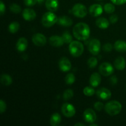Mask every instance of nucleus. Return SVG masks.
<instances>
[{
	"mask_svg": "<svg viewBox=\"0 0 126 126\" xmlns=\"http://www.w3.org/2000/svg\"><path fill=\"white\" fill-rule=\"evenodd\" d=\"M114 48L119 52H126V42L125 41L118 40L114 43Z\"/></svg>",
	"mask_w": 126,
	"mask_h": 126,
	"instance_id": "obj_22",
	"label": "nucleus"
},
{
	"mask_svg": "<svg viewBox=\"0 0 126 126\" xmlns=\"http://www.w3.org/2000/svg\"><path fill=\"white\" fill-rule=\"evenodd\" d=\"M62 36L63 39L64 43H66V44H70L73 41L72 36L70 34V33L68 31L64 32Z\"/></svg>",
	"mask_w": 126,
	"mask_h": 126,
	"instance_id": "obj_26",
	"label": "nucleus"
},
{
	"mask_svg": "<svg viewBox=\"0 0 126 126\" xmlns=\"http://www.w3.org/2000/svg\"><path fill=\"white\" fill-rule=\"evenodd\" d=\"M103 9H104V11H105L106 13L107 14H112L115 11V7L111 3L105 4Z\"/></svg>",
	"mask_w": 126,
	"mask_h": 126,
	"instance_id": "obj_28",
	"label": "nucleus"
},
{
	"mask_svg": "<svg viewBox=\"0 0 126 126\" xmlns=\"http://www.w3.org/2000/svg\"><path fill=\"white\" fill-rule=\"evenodd\" d=\"M57 23L63 27H70L73 25V20L70 17L63 16L58 17Z\"/></svg>",
	"mask_w": 126,
	"mask_h": 126,
	"instance_id": "obj_17",
	"label": "nucleus"
},
{
	"mask_svg": "<svg viewBox=\"0 0 126 126\" xmlns=\"http://www.w3.org/2000/svg\"><path fill=\"white\" fill-rule=\"evenodd\" d=\"M65 82L66 84H73L75 82V76L73 73H68L66 75L65 78Z\"/></svg>",
	"mask_w": 126,
	"mask_h": 126,
	"instance_id": "obj_30",
	"label": "nucleus"
},
{
	"mask_svg": "<svg viewBox=\"0 0 126 126\" xmlns=\"http://www.w3.org/2000/svg\"><path fill=\"white\" fill-rule=\"evenodd\" d=\"M28 47V41L24 37L19 38L16 44V49L18 52H24Z\"/></svg>",
	"mask_w": 126,
	"mask_h": 126,
	"instance_id": "obj_16",
	"label": "nucleus"
},
{
	"mask_svg": "<svg viewBox=\"0 0 126 126\" xmlns=\"http://www.w3.org/2000/svg\"><path fill=\"white\" fill-rule=\"evenodd\" d=\"M110 82L112 85H116L118 83V78L116 76H113L110 78Z\"/></svg>",
	"mask_w": 126,
	"mask_h": 126,
	"instance_id": "obj_40",
	"label": "nucleus"
},
{
	"mask_svg": "<svg viewBox=\"0 0 126 126\" xmlns=\"http://www.w3.org/2000/svg\"><path fill=\"white\" fill-rule=\"evenodd\" d=\"M10 11L14 14H18L21 12V7L19 5L16 3H12L9 6Z\"/></svg>",
	"mask_w": 126,
	"mask_h": 126,
	"instance_id": "obj_32",
	"label": "nucleus"
},
{
	"mask_svg": "<svg viewBox=\"0 0 126 126\" xmlns=\"http://www.w3.org/2000/svg\"><path fill=\"white\" fill-rule=\"evenodd\" d=\"M97 1H102V0H97Z\"/></svg>",
	"mask_w": 126,
	"mask_h": 126,
	"instance_id": "obj_44",
	"label": "nucleus"
},
{
	"mask_svg": "<svg viewBox=\"0 0 126 126\" xmlns=\"http://www.w3.org/2000/svg\"><path fill=\"white\" fill-rule=\"evenodd\" d=\"M126 60L123 57H118L114 62V66L117 70H123L126 68Z\"/></svg>",
	"mask_w": 126,
	"mask_h": 126,
	"instance_id": "obj_20",
	"label": "nucleus"
},
{
	"mask_svg": "<svg viewBox=\"0 0 126 126\" xmlns=\"http://www.w3.org/2000/svg\"><path fill=\"white\" fill-rule=\"evenodd\" d=\"M105 110L109 115L116 116L121 111L122 105L118 101H110L105 105Z\"/></svg>",
	"mask_w": 126,
	"mask_h": 126,
	"instance_id": "obj_2",
	"label": "nucleus"
},
{
	"mask_svg": "<svg viewBox=\"0 0 126 126\" xmlns=\"http://www.w3.org/2000/svg\"><path fill=\"white\" fill-rule=\"evenodd\" d=\"M32 41L37 46H43L47 43L46 37L41 33H36L32 37Z\"/></svg>",
	"mask_w": 126,
	"mask_h": 126,
	"instance_id": "obj_10",
	"label": "nucleus"
},
{
	"mask_svg": "<svg viewBox=\"0 0 126 126\" xmlns=\"http://www.w3.org/2000/svg\"><path fill=\"white\" fill-rule=\"evenodd\" d=\"M90 84L91 86L94 87H97L100 85L101 82V76L98 73H94L90 77Z\"/></svg>",
	"mask_w": 126,
	"mask_h": 126,
	"instance_id": "obj_19",
	"label": "nucleus"
},
{
	"mask_svg": "<svg viewBox=\"0 0 126 126\" xmlns=\"http://www.w3.org/2000/svg\"><path fill=\"white\" fill-rule=\"evenodd\" d=\"M83 93L85 95L91 97L95 94V90L92 86H86L83 89Z\"/></svg>",
	"mask_w": 126,
	"mask_h": 126,
	"instance_id": "obj_27",
	"label": "nucleus"
},
{
	"mask_svg": "<svg viewBox=\"0 0 126 126\" xmlns=\"http://www.w3.org/2000/svg\"><path fill=\"white\" fill-rule=\"evenodd\" d=\"M36 1L38 4H42L44 2V0H36Z\"/></svg>",
	"mask_w": 126,
	"mask_h": 126,
	"instance_id": "obj_41",
	"label": "nucleus"
},
{
	"mask_svg": "<svg viewBox=\"0 0 126 126\" xmlns=\"http://www.w3.org/2000/svg\"><path fill=\"white\" fill-rule=\"evenodd\" d=\"M96 25L100 29H107L110 25L108 20L104 17H100L96 20Z\"/></svg>",
	"mask_w": 126,
	"mask_h": 126,
	"instance_id": "obj_21",
	"label": "nucleus"
},
{
	"mask_svg": "<svg viewBox=\"0 0 126 126\" xmlns=\"http://www.w3.org/2000/svg\"><path fill=\"white\" fill-rule=\"evenodd\" d=\"M1 82L4 86H10L12 83V79L11 76L9 75L3 74L1 76Z\"/></svg>",
	"mask_w": 126,
	"mask_h": 126,
	"instance_id": "obj_24",
	"label": "nucleus"
},
{
	"mask_svg": "<svg viewBox=\"0 0 126 126\" xmlns=\"http://www.w3.org/2000/svg\"><path fill=\"white\" fill-rule=\"evenodd\" d=\"M96 94H97L98 98L103 100H107L110 99L111 97V91L108 89L105 88V87H102V88L97 90Z\"/></svg>",
	"mask_w": 126,
	"mask_h": 126,
	"instance_id": "obj_12",
	"label": "nucleus"
},
{
	"mask_svg": "<svg viewBox=\"0 0 126 126\" xmlns=\"http://www.w3.org/2000/svg\"><path fill=\"white\" fill-rule=\"evenodd\" d=\"M89 14L93 17H98L103 12V7L98 4H94L90 6Z\"/></svg>",
	"mask_w": 126,
	"mask_h": 126,
	"instance_id": "obj_13",
	"label": "nucleus"
},
{
	"mask_svg": "<svg viewBox=\"0 0 126 126\" xmlns=\"http://www.w3.org/2000/svg\"><path fill=\"white\" fill-rule=\"evenodd\" d=\"M111 1L116 5H123L126 2V0H111Z\"/></svg>",
	"mask_w": 126,
	"mask_h": 126,
	"instance_id": "obj_38",
	"label": "nucleus"
},
{
	"mask_svg": "<svg viewBox=\"0 0 126 126\" xmlns=\"http://www.w3.org/2000/svg\"><path fill=\"white\" fill-rule=\"evenodd\" d=\"M74 92L73 91L72 89H66V91H65V92H63V98L65 100H68L71 99L73 97Z\"/></svg>",
	"mask_w": 126,
	"mask_h": 126,
	"instance_id": "obj_29",
	"label": "nucleus"
},
{
	"mask_svg": "<svg viewBox=\"0 0 126 126\" xmlns=\"http://www.w3.org/2000/svg\"><path fill=\"white\" fill-rule=\"evenodd\" d=\"M58 17L53 12H46L43 16L41 18V23L46 28H50L57 23Z\"/></svg>",
	"mask_w": 126,
	"mask_h": 126,
	"instance_id": "obj_3",
	"label": "nucleus"
},
{
	"mask_svg": "<svg viewBox=\"0 0 126 126\" xmlns=\"http://www.w3.org/2000/svg\"><path fill=\"white\" fill-rule=\"evenodd\" d=\"M23 2L27 6H33L37 3L36 0H24Z\"/></svg>",
	"mask_w": 126,
	"mask_h": 126,
	"instance_id": "obj_36",
	"label": "nucleus"
},
{
	"mask_svg": "<svg viewBox=\"0 0 126 126\" xmlns=\"http://www.w3.org/2000/svg\"><path fill=\"white\" fill-rule=\"evenodd\" d=\"M22 16L25 20L32 21L36 17V12L32 9L26 8L22 12Z\"/></svg>",
	"mask_w": 126,
	"mask_h": 126,
	"instance_id": "obj_14",
	"label": "nucleus"
},
{
	"mask_svg": "<svg viewBox=\"0 0 126 126\" xmlns=\"http://www.w3.org/2000/svg\"><path fill=\"white\" fill-rule=\"evenodd\" d=\"M72 13L76 17L79 18H84L87 16L88 11L86 6L81 3H77L72 8Z\"/></svg>",
	"mask_w": 126,
	"mask_h": 126,
	"instance_id": "obj_5",
	"label": "nucleus"
},
{
	"mask_svg": "<svg viewBox=\"0 0 126 126\" xmlns=\"http://www.w3.org/2000/svg\"><path fill=\"white\" fill-rule=\"evenodd\" d=\"M91 126H97V124H94V123H92V124L90 125Z\"/></svg>",
	"mask_w": 126,
	"mask_h": 126,
	"instance_id": "obj_43",
	"label": "nucleus"
},
{
	"mask_svg": "<svg viewBox=\"0 0 126 126\" xmlns=\"http://www.w3.org/2000/svg\"><path fill=\"white\" fill-rule=\"evenodd\" d=\"M69 51L75 57L81 56L84 52V46L78 41H73L69 45Z\"/></svg>",
	"mask_w": 126,
	"mask_h": 126,
	"instance_id": "obj_4",
	"label": "nucleus"
},
{
	"mask_svg": "<svg viewBox=\"0 0 126 126\" xmlns=\"http://www.w3.org/2000/svg\"><path fill=\"white\" fill-rule=\"evenodd\" d=\"M6 110V103L3 100L1 99L0 100V113L2 114L4 113Z\"/></svg>",
	"mask_w": 126,
	"mask_h": 126,
	"instance_id": "obj_35",
	"label": "nucleus"
},
{
	"mask_svg": "<svg viewBox=\"0 0 126 126\" xmlns=\"http://www.w3.org/2000/svg\"><path fill=\"white\" fill-rule=\"evenodd\" d=\"M113 46L111 45V44L110 43H106L103 45V50H104L106 52H110L111 51L113 50Z\"/></svg>",
	"mask_w": 126,
	"mask_h": 126,
	"instance_id": "obj_34",
	"label": "nucleus"
},
{
	"mask_svg": "<svg viewBox=\"0 0 126 126\" xmlns=\"http://www.w3.org/2000/svg\"><path fill=\"white\" fill-rule=\"evenodd\" d=\"M94 108L98 111H100L103 110V108H105L104 105L102 102H97L94 103Z\"/></svg>",
	"mask_w": 126,
	"mask_h": 126,
	"instance_id": "obj_33",
	"label": "nucleus"
},
{
	"mask_svg": "<svg viewBox=\"0 0 126 126\" xmlns=\"http://www.w3.org/2000/svg\"><path fill=\"white\" fill-rule=\"evenodd\" d=\"M47 9L51 12H55L57 11L59 6L58 0H46L45 2Z\"/></svg>",
	"mask_w": 126,
	"mask_h": 126,
	"instance_id": "obj_18",
	"label": "nucleus"
},
{
	"mask_svg": "<svg viewBox=\"0 0 126 126\" xmlns=\"http://www.w3.org/2000/svg\"><path fill=\"white\" fill-rule=\"evenodd\" d=\"M5 11H6V6H5L4 4L2 1H0V12H1V15H3L4 14Z\"/></svg>",
	"mask_w": 126,
	"mask_h": 126,
	"instance_id": "obj_39",
	"label": "nucleus"
},
{
	"mask_svg": "<svg viewBox=\"0 0 126 126\" xmlns=\"http://www.w3.org/2000/svg\"><path fill=\"white\" fill-rule=\"evenodd\" d=\"M101 49L100 41L97 39H92L89 43L88 49L91 54L94 55H97L100 53Z\"/></svg>",
	"mask_w": 126,
	"mask_h": 126,
	"instance_id": "obj_8",
	"label": "nucleus"
},
{
	"mask_svg": "<svg viewBox=\"0 0 126 126\" xmlns=\"http://www.w3.org/2000/svg\"><path fill=\"white\" fill-rule=\"evenodd\" d=\"M49 43L52 46L56 47H60L63 46L64 44V41L63 39L62 36H60L54 35L52 36L50 38H49Z\"/></svg>",
	"mask_w": 126,
	"mask_h": 126,
	"instance_id": "obj_15",
	"label": "nucleus"
},
{
	"mask_svg": "<svg viewBox=\"0 0 126 126\" xmlns=\"http://www.w3.org/2000/svg\"><path fill=\"white\" fill-rule=\"evenodd\" d=\"M59 66L61 71L63 72H67L71 70V63L68 58L63 57L59 60Z\"/></svg>",
	"mask_w": 126,
	"mask_h": 126,
	"instance_id": "obj_11",
	"label": "nucleus"
},
{
	"mask_svg": "<svg viewBox=\"0 0 126 126\" xmlns=\"http://www.w3.org/2000/svg\"><path fill=\"white\" fill-rule=\"evenodd\" d=\"M90 28L87 24L80 22L75 25L73 29V33L76 39L79 41H85L90 36Z\"/></svg>",
	"mask_w": 126,
	"mask_h": 126,
	"instance_id": "obj_1",
	"label": "nucleus"
},
{
	"mask_svg": "<svg viewBox=\"0 0 126 126\" xmlns=\"http://www.w3.org/2000/svg\"><path fill=\"white\" fill-rule=\"evenodd\" d=\"M20 28V24L17 22H12L9 25L8 30L10 33L14 34L17 33Z\"/></svg>",
	"mask_w": 126,
	"mask_h": 126,
	"instance_id": "obj_25",
	"label": "nucleus"
},
{
	"mask_svg": "<svg viewBox=\"0 0 126 126\" xmlns=\"http://www.w3.org/2000/svg\"><path fill=\"white\" fill-rule=\"evenodd\" d=\"M62 121L61 116L57 113H54L51 116L50 119V124L52 126H59L60 124Z\"/></svg>",
	"mask_w": 126,
	"mask_h": 126,
	"instance_id": "obj_23",
	"label": "nucleus"
},
{
	"mask_svg": "<svg viewBox=\"0 0 126 126\" xmlns=\"http://www.w3.org/2000/svg\"><path fill=\"white\" fill-rule=\"evenodd\" d=\"M83 118L86 123L92 124L94 123L97 119V114L93 110L88 108L84 112Z\"/></svg>",
	"mask_w": 126,
	"mask_h": 126,
	"instance_id": "obj_9",
	"label": "nucleus"
},
{
	"mask_svg": "<svg viewBox=\"0 0 126 126\" xmlns=\"http://www.w3.org/2000/svg\"><path fill=\"white\" fill-rule=\"evenodd\" d=\"M118 20V17L117 15L113 14L110 17V21L111 23L114 24V23H116Z\"/></svg>",
	"mask_w": 126,
	"mask_h": 126,
	"instance_id": "obj_37",
	"label": "nucleus"
},
{
	"mask_svg": "<svg viewBox=\"0 0 126 126\" xmlns=\"http://www.w3.org/2000/svg\"><path fill=\"white\" fill-rule=\"evenodd\" d=\"M97 63H98V60L97 58L94 57L89 58L87 60V65L91 68H94L95 67H96Z\"/></svg>",
	"mask_w": 126,
	"mask_h": 126,
	"instance_id": "obj_31",
	"label": "nucleus"
},
{
	"mask_svg": "<svg viewBox=\"0 0 126 126\" xmlns=\"http://www.w3.org/2000/svg\"><path fill=\"white\" fill-rule=\"evenodd\" d=\"M62 113L66 118H72L76 113V110L73 105L65 103L62 106Z\"/></svg>",
	"mask_w": 126,
	"mask_h": 126,
	"instance_id": "obj_6",
	"label": "nucleus"
},
{
	"mask_svg": "<svg viewBox=\"0 0 126 126\" xmlns=\"http://www.w3.org/2000/svg\"><path fill=\"white\" fill-rule=\"evenodd\" d=\"M75 126H85L86 125H85L84 124H83V123H76V124H75Z\"/></svg>",
	"mask_w": 126,
	"mask_h": 126,
	"instance_id": "obj_42",
	"label": "nucleus"
},
{
	"mask_svg": "<svg viewBox=\"0 0 126 126\" xmlns=\"http://www.w3.org/2000/svg\"><path fill=\"white\" fill-rule=\"evenodd\" d=\"M99 72L104 76H110L114 72V68L108 62H103L99 66Z\"/></svg>",
	"mask_w": 126,
	"mask_h": 126,
	"instance_id": "obj_7",
	"label": "nucleus"
}]
</instances>
